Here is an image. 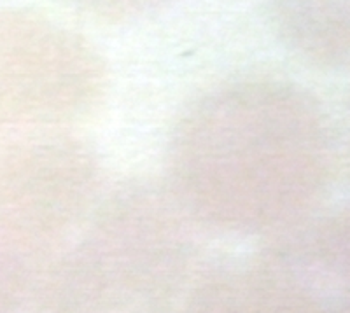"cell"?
I'll use <instances>...</instances> for the list:
<instances>
[{
    "mask_svg": "<svg viewBox=\"0 0 350 313\" xmlns=\"http://www.w3.org/2000/svg\"><path fill=\"white\" fill-rule=\"evenodd\" d=\"M336 140L314 100L279 84H243L184 121L172 156L175 198L215 212H282L321 200Z\"/></svg>",
    "mask_w": 350,
    "mask_h": 313,
    "instance_id": "obj_1",
    "label": "cell"
}]
</instances>
